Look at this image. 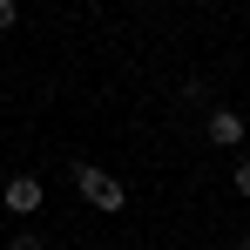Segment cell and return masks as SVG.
Wrapping results in <instances>:
<instances>
[{"label":"cell","mask_w":250,"mask_h":250,"mask_svg":"<svg viewBox=\"0 0 250 250\" xmlns=\"http://www.w3.org/2000/svg\"><path fill=\"white\" fill-rule=\"evenodd\" d=\"M75 189H82V203L102 209V216H122L128 209V189L108 176V169H95V163H75Z\"/></svg>","instance_id":"1"},{"label":"cell","mask_w":250,"mask_h":250,"mask_svg":"<svg viewBox=\"0 0 250 250\" xmlns=\"http://www.w3.org/2000/svg\"><path fill=\"white\" fill-rule=\"evenodd\" d=\"M0 203H7V216H41V203H47V183H41V176H7Z\"/></svg>","instance_id":"2"},{"label":"cell","mask_w":250,"mask_h":250,"mask_svg":"<svg viewBox=\"0 0 250 250\" xmlns=\"http://www.w3.org/2000/svg\"><path fill=\"white\" fill-rule=\"evenodd\" d=\"M203 135L216 142V149H244L250 142V122L237 115V108H209V122H203Z\"/></svg>","instance_id":"3"},{"label":"cell","mask_w":250,"mask_h":250,"mask_svg":"<svg viewBox=\"0 0 250 250\" xmlns=\"http://www.w3.org/2000/svg\"><path fill=\"white\" fill-rule=\"evenodd\" d=\"M230 189H237V196L250 203V156H237V169H230Z\"/></svg>","instance_id":"4"},{"label":"cell","mask_w":250,"mask_h":250,"mask_svg":"<svg viewBox=\"0 0 250 250\" xmlns=\"http://www.w3.org/2000/svg\"><path fill=\"white\" fill-rule=\"evenodd\" d=\"M7 27H21V0H0V34Z\"/></svg>","instance_id":"5"},{"label":"cell","mask_w":250,"mask_h":250,"mask_svg":"<svg viewBox=\"0 0 250 250\" xmlns=\"http://www.w3.org/2000/svg\"><path fill=\"white\" fill-rule=\"evenodd\" d=\"M7 250H41V237H34V230H14V237H7Z\"/></svg>","instance_id":"6"},{"label":"cell","mask_w":250,"mask_h":250,"mask_svg":"<svg viewBox=\"0 0 250 250\" xmlns=\"http://www.w3.org/2000/svg\"><path fill=\"white\" fill-rule=\"evenodd\" d=\"M237 250H250V237H237Z\"/></svg>","instance_id":"7"}]
</instances>
